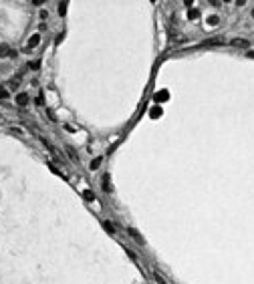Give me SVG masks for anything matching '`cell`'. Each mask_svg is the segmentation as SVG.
Returning <instances> with one entry per match:
<instances>
[{
	"label": "cell",
	"instance_id": "cell-8",
	"mask_svg": "<svg viewBox=\"0 0 254 284\" xmlns=\"http://www.w3.org/2000/svg\"><path fill=\"white\" fill-rule=\"evenodd\" d=\"M109 175H103V192H109Z\"/></svg>",
	"mask_w": 254,
	"mask_h": 284
},
{
	"label": "cell",
	"instance_id": "cell-16",
	"mask_svg": "<svg viewBox=\"0 0 254 284\" xmlns=\"http://www.w3.org/2000/svg\"><path fill=\"white\" fill-rule=\"evenodd\" d=\"M39 30H41V32H42V30H46V24H44V22H41V24H39Z\"/></svg>",
	"mask_w": 254,
	"mask_h": 284
},
{
	"label": "cell",
	"instance_id": "cell-1",
	"mask_svg": "<svg viewBox=\"0 0 254 284\" xmlns=\"http://www.w3.org/2000/svg\"><path fill=\"white\" fill-rule=\"evenodd\" d=\"M0 57H8V59H16L18 52L14 48H8L6 44H0Z\"/></svg>",
	"mask_w": 254,
	"mask_h": 284
},
{
	"label": "cell",
	"instance_id": "cell-13",
	"mask_svg": "<svg viewBox=\"0 0 254 284\" xmlns=\"http://www.w3.org/2000/svg\"><path fill=\"white\" fill-rule=\"evenodd\" d=\"M206 42H208V44H224L222 39H218V37H216V39H210V41H206Z\"/></svg>",
	"mask_w": 254,
	"mask_h": 284
},
{
	"label": "cell",
	"instance_id": "cell-11",
	"mask_svg": "<svg viewBox=\"0 0 254 284\" xmlns=\"http://www.w3.org/2000/svg\"><path fill=\"white\" fill-rule=\"evenodd\" d=\"M67 151H69V155H71V159H73V161H79V157L75 155V149H73V147H67Z\"/></svg>",
	"mask_w": 254,
	"mask_h": 284
},
{
	"label": "cell",
	"instance_id": "cell-17",
	"mask_svg": "<svg viewBox=\"0 0 254 284\" xmlns=\"http://www.w3.org/2000/svg\"><path fill=\"white\" fill-rule=\"evenodd\" d=\"M252 16H254V10H252Z\"/></svg>",
	"mask_w": 254,
	"mask_h": 284
},
{
	"label": "cell",
	"instance_id": "cell-12",
	"mask_svg": "<svg viewBox=\"0 0 254 284\" xmlns=\"http://www.w3.org/2000/svg\"><path fill=\"white\" fill-rule=\"evenodd\" d=\"M99 165H101V157H97V159H93V161H91V169H97Z\"/></svg>",
	"mask_w": 254,
	"mask_h": 284
},
{
	"label": "cell",
	"instance_id": "cell-4",
	"mask_svg": "<svg viewBox=\"0 0 254 284\" xmlns=\"http://www.w3.org/2000/svg\"><path fill=\"white\" fill-rule=\"evenodd\" d=\"M127 232H129V234H131V238H133V240H135V242H137V244H145V242H143V238H141V236H139V232H137V230H135V228H127Z\"/></svg>",
	"mask_w": 254,
	"mask_h": 284
},
{
	"label": "cell",
	"instance_id": "cell-7",
	"mask_svg": "<svg viewBox=\"0 0 254 284\" xmlns=\"http://www.w3.org/2000/svg\"><path fill=\"white\" fill-rule=\"evenodd\" d=\"M153 278H155V282H157V284H168L164 276H159V272H153Z\"/></svg>",
	"mask_w": 254,
	"mask_h": 284
},
{
	"label": "cell",
	"instance_id": "cell-2",
	"mask_svg": "<svg viewBox=\"0 0 254 284\" xmlns=\"http://www.w3.org/2000/svg\"><path fill=\"white\" fill-rule=\"evenodd\" d=\"M28 103H30L28 93H18V95H16V105H18V107H26Z\"/></svg>",
	"mask_w": 254,
	"mask_h": 284
},
{
	"label": "cell",
	"instance_id": "cell-14",
	"mask_svg": "<svg viewBox=\"0 0 254 284\" xmlns=\"http://www.w3.org/2000/svg\"><path fill=\"white\" fill-rule=\"evenodd\" d=\"M103 226H105V230H107V232H109V234H115V228H113V226H111V224H107V222H105V224H103Z\"/></svg>",
	"mask_w": 254,
	"mask_h": 284
},
{
	"label": "cell",
	"instance_id": "cell-15",
	"mask_svg": "<svg viewBox=\"0 0 254 284\" xmlns=\"http://www.w3.org/2000/svg\"><path fill=\"white\" fill-rule=\"evenodd\" d=\"M190 18H198V10H194V12L190 10Z\"/></svg>",
	"mask_w": 254,
	"mask_h": 284
},
{
	"label": "cell",
	"instance_id": "cell-3",
	"mask_svg": "<svg viewBox=\"0 0 254 284\" xmlns=\"http://www.w3.org/2000/svg\"><path fill=\"white\" fill-rule=\"evenodd\" d=\"M39 42H41V34H32V37L28 39V46H26L24 50H30V48H35V46H39Z\"/></svg>",
	"mask_w": 254,
	"mask_h": 284
},
{
	"label": "cell",
	"instance_id": "cell-10",
	"mask_svg": "<svg viewBox=\"0 0 254 284\" xmlns=\"http://www.w3.org/2000/svg\"><path fill=\"white\" fill-rule=\"evenodd\" d=\"M65 12H67V2H61V4H59V14L63 16Z\"/></svg>",
	"mask_w": 254,
	"mask_h": 284
},
{
	"label": "cell",
	"instance_id": "cell-9",
	"mask_svg": "<svg viewBox=\"0 0 254 284\" xmlns=\"http://www.w3.org/2000/svg\"><path fill=\"white\" fill-rule=\"evenodd\" d=\"M8 97H10L8 89H6V87H0V99H8Z\"/></svg>",
	"mask_w": 254,
	"mask_h": 284
},
{
	"label": "cell",
	"instance_id": "cell-5",
	"mask_svg": "<svg viewBox=\"0 0 254 284\" xmlns=\"http://www.w3.org/2000/svg\"><path fill=\"white\" fill-rule=\"evenodd\" d=\"M230 44H234V46H248L250 42L246 41V39H234V41L230 42Z\"/></svg>",
	"mask_w": 254,
	"mask_h": 284
},
{
	"label": "cell",
	"instance_id": "cell-6",
	"mask_svg": "<svg viewBox=\"0 0 254 284\" xmlns=\"http://www.w3.org/2000/svg\"><path fill=\"white\" fill-rule=\"evenodd\" d=\"M83 198L87 200V202H93V200H95V196H93V192H89V190H85V192H83Z\"/></svg>",
	"mask_w": 254,
	"mask_h": 284
}]
</instances>
